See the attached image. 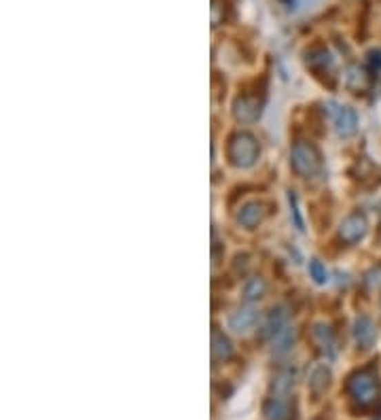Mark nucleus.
<instances>
[{"instance_id":"obj_1","label":"nucleus","mask_w":381,"mask_h":420,"mask_svg":"<svg viewBox=\"0 0 381 420\" xmlns=\"http://www.w3.org/2000/svg\"><path fill=\"white\" fill-rule=\"evenodd\" d=\"M345 390L356 408H360V410L373 408L379 399V378H377L375 370L367 368V370L354 372L345 382Z\"/></svg>"},{"instance_id":"obj_2","label":"nucleus","mask_w":381,"mask_h":420,"mask_svg":"<svg viewBox=\"0 0 381 420\" xmlns=\"http://www.w3.org/2000/svg\"><path fill=\"white\" fill-rule=\"evenodd\" d=\"M258 143L256 138L248 132H240L231 138V145H229V159L233 166L238 168H250L256 163L258 159Z\"/></svg>"},{"instance_id":"obj_3","label":"nucleus","mask_w":381,"mask_h":420,"mask_svg":"<svg viewBox=\"0 0 381 420\" xmlns=\"http://www.w3.org/2000/svg\"><path fill=\"white\" fill-rule=\"evenodd\" d=\"M290 163L295 168V172L301 174V177H313L320 166H322V159H320V153L313 145L305 143V140H299V143L292 145V151H290Z\"/></svg>"},{"instance_id":"obj_4","label":"nucleus","mask_w":381,"mask_h":420,"mask_svg":"<svg viewBox=\"0 0 381 420\" xmlns=\"http://www.w3.org/2000/svg\"><path fill=\"white\" fill-rule=\"evenodd\" d=\"M369 232V221L362 212H351L349 217L343 219V223L339 226V238L345 244H356L360 242Z\"/></svg>"},{"instance_id":"obj_5","label":"nucleus","mask_w":381,"mask_h":420,"mask_svg":"<svg viewBox=\"0 0 381 420\" xmlns=\"http://www.w3.org/2000/svg\"><path fill=\"white\" fill-rule=\"evenodd\" d=\"M333 121H335V130L341 138H349L358 132V115L351 106L339 104L333 108Z\"/></svg>"},{"instance_id":"obj_6","label":"nucleus","mask_w":381,"mask_h":420,"mask_svg":"<svg viewBox=\"0 0 381 420\" xmlns=\"http://www.w3.org/2000/svg\"><path fill=\"white\" fill-rule=\"evenodd\" d=\"M233 117L240 123H254L260 117V100L256 96H240L233 102Z\"/></svg>"},{"instance_id":"obj_7","label":"nucleus","mask_w":381,"mask_h":420,"mask_svg":"<svg viewBox=\"0 0 381 420\" xmlns=\"http://www.w3.org/2000/svg\"><path fill=\"white\" fill-rule=\"evenodd\" d=\"M258 323V310L252 306H242L229 317V329L236 333H250Z\"/></svg>"},{"instance_id":"obj_8","label":"nucleus","mask_w":381,"mask_h":420,"mask_svg":"<svg viewBox=\"0 0 381 420\" xmlns=\"http://www.w3.org/2000/svg\"><path fill=\"white\" fill-rule=\"evenodd\" d=\"M262 414L267 420H290L292 416V401L290 397L282 395H269L262 403Z\"/></svg>"},{"instance_id":"obj_9","label":"nucleus","mask_w":381,"mask_h":420,"mask_svg":"<svg viewBox=\"0 0 381 420\" xmlns=\"http://www.w3.org/2000/svg\"><path fill=\"white\" fill-rule=\"evenodd\" d=\"M354 340H356V344L362 348V350H369V348H373V344H375V340H377V327H375V323H373V319L371 317H358L356 321H354Z\"/></svg>"},{"instance_id":"obj_10","label":"nucleus","mask_w":381,"mask_h":420,"mask_svg":"<svg viewBox=\"0 0 381 420\" xmlns=\"http://www.w3.org/2000/svg\"><path fill=\"white\" fill-rule=\"evenodd\" d=\"M311 340H313V344L318 346V350L325 354V357H329V359L335 357V350H337V346H335V335H333V329H331L329 325L316 323L313 329H311Z\"/></svg>"},{"instance_id":"obj_11","label":"nucleus","mask_w":381,"mask_h":420,"mask_svg":"<svg viewBox=\"0 0 381 420\" xmlns=\"http://www.w3.org/2000/svg\"><path fill=\"white\" fill-rule=\"evenodd\" d=\"M267 217V206L262 202H248L240 208L238 212V223L246 230H254L258 223H262V219Z\"/></svg>"},{"instance_id":"obj_12","label":"nucleus","mask_w":381,"mask_h":420,"mask_svg":"<svg viewBox=\"0 0 381 420\" xmlns=\"http://www.w3.org/2000/svg\"><path fill=\"white\" fill-rule=\"evenodd\" d=\"M284 327H288V308L276 306L262 323V338H276Z\"/></svg>"},{"instance_id":"obj_13","label":"nucleus","mask_w":381,"mask_h":420,"mask_svg":"<svg viewBox=\"0 0 381 420\" xmlns=\"http://www.w3.org/2000/svg\"><path fill=\"white\" fill-rule=\"evenodd\" d=\"M295 342H297V329L292 325L284 327L276 338H271V354L278 359L286 357L292 348H295Z\"/></svg>"},{"instance_id":"obj_14","label":"nucleus","mask_w":381,"mask_h":420,"mask_svg":"<svg viewBox=\"0 0 381 420\" xmlns=\"http://www.w3.org/2000/svg\"><path fill=\"white\" fill-rule=\"evenodd\" d=\"M231 357H233V346H231L229 338L218 329H214L212 331V363L214 366H223V363H227Z\"/></svg>"},{"instance_id":"obj_15","label":"nucleus","mask_w":381,"mask_h":420,"mask_svg":"<svg viewBox=\"0 0 381 420\" xmlns=\"http://www.w3.org/2000/svg\"><path fill=\"white\" fill-rule=\"evenodd\" d=\"M292 386H295V370L284 368L280 370L274 380H271V390L269 395H282V397H290Z\"/></svg>"},{"instance_id":"obj_16","label":"nucleus","mask_w":381,"mask_h":420,"mask_svg":"<svg viewBox=\"0 0 381 420\" xmlns=\"http://www.w3.org/2000/svg\"><path fill=\"white\" fill-rule=\"evenodd\" d=\"M345 86H347L351 92H364V90H369V86H371V77H369V72H367L362 66L351 64V66L345 70Z\"/></svg>"},{"instance_id":"obj_17","label":"nucleus","mask_w":381,"mask_h":420,"mask_svg":"<svg viewBox=\"0 0 381 420\" xmlns=\"http://www.w3.org/2000/svg\"><path fill=\"white\" fill-rule=\"evenodd\" d=\"M331 386V370L327 366H318L313 368L309 376V390L313 397H322L327 393V388Z\"/></svg>"},{"instance_id":"obj_18","label":"nucleus","mask_w":381,"mask_h":420,"mask_svg":"<svg viewBox=\"0 0 381 420\" xmlns=\"http://www.w3.org/2000/svg\"><path fill=\"white\" fill-rule=\"evenodd\" d=\"M305 62L313 70H329L333 66V55L327 47H313L305 53Z\"/></svg>"},{"instance_id":"obj_19","label":"nucleus","mask_w":381,"mask_h":420,"mask_svg":"<svg viewBox=\"0 0 381 420\" xmlns=\"http://www.w3.org/2000/svg\"><path fill=\"white\" fill-rule=\"evenodd\" d=\"M265 293H267V283H265V278H260V276H250L244 283V289H242V295L248 303L262 299Z\"/></svg>"},{"instance_id":"obj_20","label":"nucleus","mask_w":381,"mask_h":420,"mask_svg":"<svg viewBox=\"0 0 381 420\" xmlns=\"http://www.w3.org/2000/svg\"><path fill=\"white\" fill-rule=\"evenodd\" d=\"M364 289L371 291V293H379L381 291V263L373 266L364 274Z\"/></svg>"},{"instance_id":"obj_21","label":"nucleus","mask_w":381,"mask_h":420,"mask_svg":"<svg viewBox=\"0 0 381 420\" xmlns=\"http://www.w3.org/2000/svg\"><path fill=\"white\" fill-rule=\"evenodd\" d=\"M210 13H212V28H218L229 17V5L225 3V0H212Z\"/></svg>"},{"instance_id":"obj_22","label":"nucleus","mask_w":381,"mask_h":420,"mask_svg":"<svg viewBox=\"0 0 381 420\" xmlns=\"http://www.w3.org/2000/svg\"><path fill=\"white\" fill-rule=\"evenodd\" d=\"M309 274H311V278L316 280L318 285H325V283H327V278H329L327 268L322 266V261H318V259H313V261L309 263Z\"/></svg>"},{"instance_id":"obj_23","label":"nucleus","mask_w":381,"mask_h":420,"mask_svg":"<svg viewBox=\"0 0 381 420\" xmlns=\"http://www.w3.org/2000/svg\"><path fill=\"white\" fill-rule=\"evenodd\" d=\"M288 202H290V214H292V219H295V228L299 230V232H303L305 230V226H303V219H301V212H299V204H297V195L295 193H288Z\"/></svg>"},{"instance_id":"obj_24","label":"nucleus","mask_w":381,"mask_h":420,"mask_svg":"<svg viewBox=\"0 0 381 420\" xmlns=\"http://www.w3.org/2000/svg\"><path fill=\"white\" fill-rule=\"evenodd\" d=\"M367 64L371 66V70H381V49H371L367 53Z\"/></svg>"}]
</instances>
